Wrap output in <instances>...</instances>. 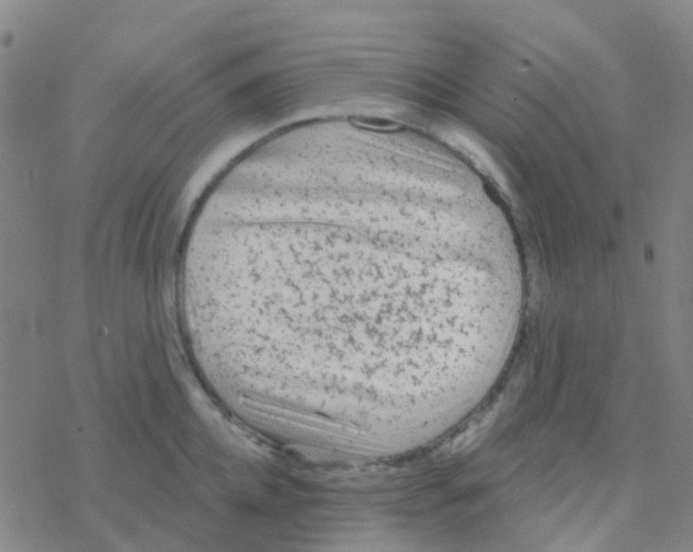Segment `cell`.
I'll return each instance as SVG.
<instances>
[{
  "label": "cell",
  "mask_w": 693,
  "mask_h": 552,
  "mask_svg": "<svg viewBox=\"0 0 693 552\" xmlns=\"http://www.w3.org/2000/svg\"><path fill=\"white\" fill-rule=\"evenodd\" d=\"M304 250V299L279 330L344 369L427 358L468 336L509 285L510 265L466 220L370 195H341L274 223Z\"/></svg>",
  "instance_id": "cell-1"
}]
</instances>
